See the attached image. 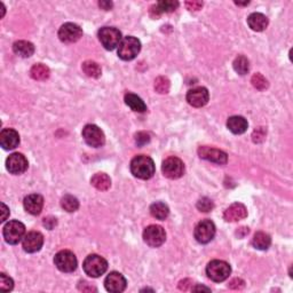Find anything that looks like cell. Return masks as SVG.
Listing matches in <instances>:
<instances>
[{
  "mask_svg": "<svg viewBox=\"0 0 293 293\" xmlns=\"http://www.w3.org/2000/svg\"><path fill=\"white\" fill-rule=\"evenodd\" d=\"M155 163L146 155H139L131 161V172L134 177L142 180H148L155 174Z\"/></svg>",
  "mask_w": 293,
  "mask_h": 293,
  "instance_id": "cell-1",
  "label": "cell"
},
{
  "mask_svg": "<svg viewBox=\"0 0 293 293\" xmlns=\"http://www.w3.org/2000/svg\"><path fill=\"white\" fill-rule=\"evenodd\" d=\"M125 103L130 107L133 111L144 112L147 111V106L143 102V100L133 93H127L125 95Z\"/></svg>",
  "mask_w": 293,
  "mask_h": 293,
  "instance_id": "cell-25",
  "label": "cell"
},
{
  "mask_svg": "<svg viewBox=\"0 0 293 293\" xmlns=\"http://www.w3.org/2000/svg\"><path fill=\"white\" fill-rule=\"evenodd\" d=\"M170 80L166 77H158L155 80V89L160 94H167L168 91H170Z\"/></svg>",
  "mask_w": 293,
  "mask_h": 293,
  "instance_id": "cell-33",
  "label": "cell"
},
{
  "mask_svg": "<svg viewBox=\"0 0 293 293\" xmlns=\"http://www.w3.org/2000/svg\"><path fill=\"white\" fill-rule=\"evenodd\" d=\"M82 36L81 27L75 23H65L58 30V38L65 44L76 43Z\"/></svg>",
  "mask_w": 293,
  "mask_h": 293,
  "instance_id": "cell-12",
  "label": "cell"
},
{
  "mask_svg": "<svg viewBox=\"0 0 293 293\" xmlns=\"http://www.w3.org/2000/svg\"><path fill=\"white\" fill-rule=\"evenodd\" d=\"M43 223H44V226L46 227L47 229L52 230V229L54 228L55 226L57 225V221H56V219L53 218V216H47V218H45V219H44Z\"/></svg>",
  "mask_w": 293,
  "mask_h": 293,
  "instance_id": "cell-40",
  "label": "cell"
},
{
  "mask_svg": "<svg viewBox=\"0 0 293 293\" xmlns=\"http://www.w3.org/2000/svg\"><path fill=\"white\" fill-rule=\"evenodd\" d=\"M87 285H88V283H86V282H82V283H80L78 285L79 290H81V291H96L94 288L87 287Z\"/></svg>",
  "mask_w": 293,
  "mask_h": 293,
  "instance_id": "cell-44",
  "label": "cell"
},
{
  "mask_svg": "<svg viewBox=\"0 0 293 293\" xmlns=\"http://www.w3.org/2000/svg\"><path fill=\"white\" fill-rule=\"evenodd\" d=\"M44 244V236L38 232H31L23 239V250L27 253L38 252Z\"/></svg>",
  "mask_w": 293,
  "mask_h": 293,
  "instance_id": "cell-17",
  "label": "cell"
},
{
  "mask_svg": "<svg viewBox=\"0 0 293 293\" xmlns=\"http://www.w3.org/2000/svg\"><path fill=\"white\" fill-rule=\"evenodd\" d=\"M235 3H236V5H240V6H245V5H249V3H250V1H245V2H237V1H236Z\"/></svg>",
  "mask_w": 293,
  "mask_h": 293,
  "instance_id": "cell-47",
  "label": "cell"
},
{
  "mask_svg": "<svg viewBox=\"0 0 293 293\" xmlns=\"http://www.w3.org/2000/svg\"><path fill=\"white\" fill-rule=\"evenodd\" d=\"M50 75H51L50 69L43 63L34 64L30 70V76L34 79V80H46V79H48V77H50Z\"/></svg>",
  "mask_w": 293,
  "mask_h": 293,
  "instance_id": "cell-29",
  "label": "cell"
},
{
  "mask_svg": "<svg viewBox=\"0 0 293 293\" xmlns=\"http://www.w3.org/2000/svg\"><path fill=\"white\" fill-rule=\"evenodd\" d=\"M213 208H214V204H213V202L208 197H203L197 202V209L201 212H210L212 211Z\"/></svg>",
  "mask_w": 293,
  "mask_h": 293,
  "instance_id": "cell-36",
  "label": "cell"
},
{
  "mask_svg": "<svg viewBox=\"0 0 293 293\" xmlns=\"http://www.w3.org/2000/svg\"><path fill=\"white\" fill-rule=\"evenodd\" d=\"M191 284V281L190 280H185V281H181L180 284H179V289L182 291H187L188 290V287Z\"/></svg>",
  "mask_w": 293,
  "mask_h": 293,
  "instance_id": "cell-43",
  "label": "cell"
},
{
  "mask_svg": "<svg viewBox=\"0 0 293 293\" xmlns=\"http://www.w3.org/2000/svg\"><path fill=\"white\" fill-rule=\"evenodd\" d=\"M81 69L84 74L91 78H99L102 74L101 67L94 61H85L81 65Z\"/></svg>",
  "mask_w": 293,
  "mask_h": 293,
  "instance_id": "cell-30",
  "label": "cell"
},
{
  "mask_svg": "<svg viewBox=\"0 0 293 293\" xmlns=\"http://www.w3.org/2000/svg\"><path fill=\"white\" fill-rule=\"evenodd\" d=\"M91 184L93 187H95L98 190L106 191L111 187V179L106 173H96L93 175V178L91 179Z\"/></svg>",
  "mask_w": 293,
  "mask_h": 293,
  "instance_id": "cell-26",
  "label": "cell"
},
{
  "mask_svg": "<svg viewBox=\"0 0 293 293\" xmlns=\"http://www.w3.org/2000/svg\"><path fill=\"white\" fill-rule=\"evenodd\" d=\"M24 209L27 213L32 215L40 214L41 210L44 208V198L43 196L38 194H31L24 198L23 202Z\"/></svg>",
  "mask_w": 293,
  "mask_h": 293,
  "instance_id": "cell-20",
  "label": "cell"
},
{
  "mask_svg": "<svg viewBox=\"0 0 293 293\" xmlns=\"http://www.w3.org/2000/svg\"><path fill=\"white\" fill-rule=\"evenodd\" d=\"M14 53L21 57H30L34 53V46L32 43L27 40H19L13 45Z\"/></svg>",
  "mask_w": 293,
  "mask_h": 293,
  "instance_id": "cell-24",
  "label": "cell"
},
{
  "mask_svg": "<svg viewBox=\"0 0 293 293\" xmlns=\"http://www.w3.org/2000/svg\"><path fill=\"white\" fill-rule=\"evenodd\" d=\"M127 282L125 277L123 276L120 273H117V271H112L110 273L108 276L106 277L105 281V287L107 291L111 293H119L123 292L126 289Z\"/></svg>",
  "mask_w": 293,
  "mask_h": 293,
  "instance_id": "cell-16",
  "label": "cell"
},
{
  "mask_svg": "<svg viewBox=\"0 0 293 293\" xmlns=\"http://www.w3.org/2000/svg\"><path fill=\"white\" fill-rule=\"evenodd\" d=\"M244 287H245V282L240 280V278H234L228 285V288L232 289V290H242Z\"/></svg>",
  "mask_w": 293,
  "mask_h": 293,
  "instance_id": "cell-39",
  "label": "cell"
},
{
  "mask_svg": "<svg viewBox=\"0 0 293 293\" xmlns=\"http://www.w3.org/2000/svg\"><path fill=\"white\" fill-rule=\"evenodd\" d=\"M251 82H252L253 87L257 88L258 91H265L268 87V80L261 74L253 75Z\"/></svg>",
  "mask_w": 293,
  "mask_h": 293,
  "instance_id": "cell-34",
  "label": "cell"
},
{
  "mask_svg": "<svg viewBox=\"0 0 293 293\" xmlns=\"http://www.w3.org/2000/svg\"><path fill=\"white\" fill-rule=\"evenodd\" d=\"M163 174L168 179L175 180V179L181 178L185 173V164L180 158L178 157H168L163 161L161 166Z\"/></svg>",
  "mask_w": 293,
  "mask_h": 293,
  "instance_id": "cell-8",
  "label": "cell"
},
{
  "mask_svg": "<svg viewBox=\"0 0 293 293\" xmlns=\"http://www.w3.org/2000/svg\"><path fill=\"white\" fill-rule=\"evenodd\" d=\"M82 137H84L85 142L93 148L102 147L106 142L105 133L100 127L93 125V124L86 125L82 129Z\"/></svg>",
  "mask_w": 293,
  "mask_h": 293,
  "instance_id": "cell-9",
  "label": "cell"
},
{
  "mask_svg": "<svg viewBox=\"0 0 293 293\" xmlns=\"http://www.w3.org/2000/svg\"><path fill=\"white\" fill-rule=\"evenodd\" d=\"M215 226L211 220H202L195 228V239L198 243L208 244L214 239Z\"/></svg>",
  "mask_w": 293,
  "mask_h": 293,
  "instance_id": "cell-10",
  "label": "cell"
},
{
  "mask_svg": "<svg viewBox=\"0 0 293 293\" xmlns=\"http://www.w3.org/2000/svg\"><path fill=\"white\" fill-rule=\"evenodd\" d=\"M247 126V120L242 116H233L230 117L227 122V127H228L230 132L234 134H243L246 132Z\"/></svg>",
  "mask_w": 293,
  "mask_h": 293,
  "instance_id": "cell-22",
  "label": "cell"
},
{
  "mask_svg": "<svg viewBox=\"0 0 293 293\" xmlns=\"http://www.w3.org/2000/svg\"><path fill=\"white\" fill-rule=\"evenodd\" d=\"M143 240L151 247H158L163 245L166 240V234L163 227L151 225L147 227L143 232Z\"/></svg>",
  "mask_w": 293,
  "mask_h": 293,
  "instance_id": "cell-11",
  "label": "cell"
},
{
  "mask_svg": "<svg viewBox=\"0 0 293 293\" xmlns=\"http://www.w3.org/2000/svg\"><path fill=\"white\" fill-rule=\"evenodd\" d=\"M230 273H232V268L229 264L222 260H213L206 267V274L209 278L216 283L226 281L229 277Z\"/></svg>",
  "mask_w": 293,
  "mask_h": 293,
  "instance_id": "cell-3",
  "label": "cell"
},
{
  "mask_svg": "<svg viewBox=\"0 0 293 293\" xmlns=\"http://www.w3.org/2000/svg\"><path fill=\"white\" fill-rule=\"evenodd\" d=\"M178 7L179 2L177 0H163L150 7V15L154 19H158L163 13L174 12Z\"/></svg>",
  "mask_w": 293,
  "mask_h": 293,
  "instance_id": "cell-21",
  "label": "cell"
},
{
  "mask_svg": "<svg viewBox=\"0 0 293 293\" xmlns=\"http://www.w3.org/2000/svg\"><path fill=\"white\" fill-rule=\"evenodd\" d=\"M192 291H211V289H209V288H206V287H203V285H197V287H195V288H192L191 289Z\"/></svg>",
  "mask_w": 293,
  "mask_h": 293,
  "instance_id": "cell-46",
  "label": "cell"
},
{
  "mask_svg": "<svg viewBox=\"0 0 293 293\" xmlns=\"http://www.w3.org/2000/svg\"><path fill=\"white\" fill-rule=\"evenodd\" d=\"M247 24L253 31L260 32L268 27V19L261 13H252L247 17Z\"/></svg>",
  "mask_w": 293,
  "mask_h": 293,
  "instance_id": "cell-23",
  "label": "cell"
},
{
  "mask_svg": "<svg viewBox=\"0 0 293 293\" xmlns=\"http://www.w3.org/2000/svg\"><path fill=\"white\" fill-rule=\"evenodd\" d=\"M13 288H14V282L12 278L7 276V275L3 273L0 274V289H1L2 291L8 292V291H12Z\"/></svg>",
  "mask_w": 293,
  "mask_h": 293,
  "instance_id": "cell-35",
  "label": "cell"
},
{
  "mask_svg": "<svg viewBox=\"0 0 293 293\" xmlns=\"http://www.w3.org/2000/svg\"><path fill=\"white\" fill-rule=\"evenodd\" d=\"M186 7L189 10H199L203 7L202 1H196V0H192V1H186Z\"/></svg>",
  "mask_w": 293,
  "mask_h": 293,
  "instance_id": "cell-41",
  "label": "cell"
},
{
  "mask_svg": "<svg viewBox=\"0 0 293 293\" xmlns=\"http://www.w3.org/2000/svg\"><path fill=\"white\" fill-rule=\"evenodd\" d=\"M6 167L9 171V173L19 175L22 174L27 171V160L26 156L22 154L15 153L9 155V157L6 160Z\"/></svg>",
  "mask_w": 293,
  "mask_h": 293,
  "instance_id": "cell-14",
  "label": "cell"
},
{
  "mask_svg": "<svg viewBox=\"0 0 293 293\" xmlns=\"http://www.w3.org/2000/svg\"><path fill=\"white\" fill-rule=\"evenodd\" d=\"M198 155L199 157L203 158V160H206L219 165L226 164L227 160H228V156H227L225 151L215 149V148L208 147V146H203L199 148Z\"/></svg>",
  "mask_w": 293,
  "mask_h": 293,
  "instance_id": "cell-13",
  "label": "cell"
},
{
  "mask_svg": "<svg viewBox=\"0 0 293 293\" xmlns=\"http://www.w3.org/2000/svg\"><path fill=\"white\" fill-rule=\"evenodd\" d=\"M150 213L155 219L165 220L170 214V209L165 203L156 202L150 206Z\"/></svg>",
  "mask_w": 293,
  "mask_h": 293,
  "instance_id": "cell-28",
  "label": "cell"
},
{
  "mask_svg": "<svg viewBox=\"0 0 293 293\" xmlns=\"http://www.w3.org/2000/svg\"><path fill=\"white\" fill-rule=\"evenodd\" d=\"M210 94L205 87H196L187 93V101L195 108H202L209 102Z\"/></svg>",
  "mask_w": 293,
  "mask_h": 293,
  "instance_id": "cell-15",
  "label": "cell"
},
{
  "mask_svg": "<svg viewBox=\"0 0 293 293\" xmlns=\"http://www.w3.org/2000/svg\"><path fill=\"white\" fill-rule=\"evenodd\" d=\"M233 67H234V70H235L237 74L240 76H244L246 75L250 70V62L245 56H244V55H240V56H237L235 58V61H234Z\"/></svg>",
  "mask_w": 293,
  "mask_h": 293,
  "instance_id": "cell-31",
  "label": "cell"
},
{
  "mask_svg": "<svg viewBox=\"0 0 293 293\" xmlns=\"http://www.w3.org/2000/svg\"><path fill=\"white\" fill-rule=\"evenodd\" d=\"M61 206L64 211H67L69 213H72L75 211H77L79 208V202L78 199L74 197L71 195H65L63 198L61 199Z\"/></svg>",
  "mask_w": 293,
  "mask_h": 293,
  "instance_id": "cell-32",
  "label": "cell"
},
{
  "mask_svg": "<svg viewBox=\"0 0 293 293\" xmlns=\"http://www.w3.org/2000/svg\"><path fill=\"white\" fill-rule=\"evenodd\" d=\"M99 5L101 8L106 9V10H109L112 8V2H110V1H100Z\"/></svg>",
  "mask_w": 293,
  "mask_h": 293,
  "instance_id": "cell-45",
  "label": "cell"
},
{
  "mask_svg": "<svg viewBox=\"0 0 293 293\" xmlns=\"http://www.w3.org/2000/svg\"><path fill=\"white\" fill-rule=\"evenodd\" d=\"M99 39L106 50L112 51L117 46H119L123 38L122 32L118 29L111 27H105L99 31Z\"/></svg>",
  "mask_w": 293,
  "mask_h": 293,
  "instance_id": "cell-5",
  "label": "cell"
},
{
  "mask_svg": "<svg viewBox=\"0 0 293 293\" xmlns=\"http://www.w3.org/2000/svg\"><path fill=\"white\" fill-rule=\"evenodd\" d=\"M270 244H271V239L270 236L266 233L258 232L256 233V235L253 236L252 245L258 250H261V251L268 250L269 249Z\"/></svg>",
  "mask_w": 293,
  "mask_h": 293,
  "instance_id": "cell-27",
  "label": "cell"
},
{
  "mask_svg": "<svg viewBox=\"0 0 293 293\" xmlns=\"http://www.w3.org/2000/svg\"><path fill=\"white\" fill-rule=\"evenodd\" d=\"M141 51V43L135 37L129 36L122 40L118 46V56L124 61H131L136 57Z\"/></svg>",
  "mask_w": 293,
  "mask_h": 293,
  "instance_id": "cell-4",
  "label": "cell"
},
{
  "mask_svg": "<svg viewBox=\"0 0 293 293\" xmlns=\"http://www.w3.org/2000/svg\"><path fill=\"white\" fill-rule=\"evenodd\" d=\"M54 264L58 270L63 271V273H72L77 268L78 261L71 251L63 250L56 253L54 258Z\"/></svg>",
  "mask_w": 293,
  "mask_h": 293,
  "instance_id": "cell-7",
  "label": "cell"
},
{
  "mask_svg": "<svg viewBox=\"0 0 293 293\" xmlns=\"http://www.w3.org/2000/svg\"><path fill=\"white\" fill-rule=\"evenodd\" d=\"M247 216V210L245 206L240 203H235L230 205L223 213V218L228 222H236L245 219Z\"/></svg>",
  "mask_w": 293,
  "mask_h": 293,
  "instance_id": "cell-18",
  "label": "cell"
},
{
  "mask_svg": "<svg viewBox=\"0 0 293 293\" xmlns=\"http://www.w3.org/2000/svg\"><path fill=\"white\" fill-rule=\"evenodd\" d=\"M266 134H267V131L265 130V127H259V129H257L252 134L253 141L256 143L263 142V141L265 140V137H266Z\"/></svg>",
  "mask_w": 293,
  "mask_h": 293,
  "instance_id": "cell-37",
  "label": "cell"
},
{
  "mask_svg": "<svg viewBox=\"0 0 293 293\" xmlns=\"http://www.w3.org/2000/svg\"><path fill=\"white\" fill-rule=\"evenodd\" d=\"M0 144L5 150H10L20 144V135L15 130L5 129L0 133Z\"/></svg>",
  "mask_w": 293,
  "mask_h": 293,
  "instance_id": "cell-19",
  "label": "cell"
},
{
  "mask_svg": "<svg viewBox=\"0 0 293 293\" xmlns=\"http://www.w3.org/2000/svg\"><path fill=\"white\" fill-rule=\"evenodd\" d=\"M24 234H26V227L22 222L16 221V220L6 223L2 230L3 239L7 243L12 244V245L19 244L20 240L24 239Z\"/></svg>",
  "mask_w": 293,
  "mask_h": 293,
  "instance_id": "cell-6",
  "label": "cell"
},
{
  "mask_svg": "<svg viewBox=\"0 0 293 293\" xmlns=\"http://www.w3.org/2000/svg\"><path fill=\"white\" fill-rule=\"evenodd\" d=\"M1 211H2V216H1V220H0V221L3 222V221H6V219L8 218V215H9V210L5 204H3V203H1Z\"/></svg>",
  "mask_w": 293,
  "mask_h": 293,
  "instance_id": "cell-42",
  "label": "cell"
},
{
  "mask_svg": "<svg viewBox=\"0 0 293 293\" xmlns=\"http://www.w3.org/2000/svg\"><path fill=\"white\" fill-rule=\"evenodd\" d=\"M149 141H150V136H149V134L146 132H139L135 135V143L140 147L149 143Z\"/></svg>",
  "mask_w": 293,
  "mask_h": 293,
  "instance_id": "cell-38",
  "label": "cell"
},
{
  "mask_svg": "<svg viewBox=\"0 0 293 293\" xmlns=\"http://www.w3.org/2000/svg\"><path fill=\"white\" fill-rule=\"evenodd\" d=\"M82 268L86 275L89 277L96 278L103 275L108 269V263L105 258L98 256V254H91L84 260Z\"/></svg>",
  "mask_w": 293,
  "mask_h": 293,
  "instance_id": "cell-2",
  "label": "cell"
}]
</instances>
